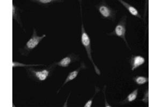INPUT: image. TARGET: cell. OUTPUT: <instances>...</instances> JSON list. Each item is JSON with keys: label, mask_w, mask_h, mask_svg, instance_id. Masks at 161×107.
I'll use <instances>...</instances> for the list:
<instances>
[{"label": "cell", "mask_w": 161, "mask_h": 107, "mask_svg": "<svg viewBox=\"0 0 161 107\" xmlns=\"http://www.w3.org/2000/svg\"><path fill=\"white\" fill-rule=\"evenodd\" d=\"M80 16L82 18V26H81V43L83 45L84 48L86 51L87 55L89 60H90V62L92 63L93 66L95 71L96 74L98 76H101V72L99 68L98 67L95 63L93 61V58L92 56V44H91V40H90V36L89 35L86 30L85 29L84 23L83 22L82 17V1H80Z\"/></svg>", "instance_id": "6da1fadb"}, {"label": "cell", "mask_w": 161, "mask_h": 107, "mask_svg": "<svg viewBox=\"0 0 161 107\" xmlns=\"http://www.w3.org/2000/svg\"><path fill=\"white\" fill-rule=\"evenodd\" d=\"M127 19V17L126 15H125L121 18L120 20L118 22L117 25L115 26L114 31L111 33H108L107 35H108L117 36L122 39L125 42L127 47L130 49V48L129 46L128 42L127 41L126 38Z\"/></svg>", "instance_id": "7a4b0ae2"}, {"label": "cell", "mask_w": 161, "mask_h": 107, "mask_svg": "<svg viewBox=\"0 0 161 107\" xmlns=\"http://www.w3.org/2000/svg\"><path fill=\"white\" fill-rule=\"evenodd\" d=\"M46 37V35H43L42 36H38L37 35L36 29L35 28H33L32 35H31V38L29 39V40L26 42L24 48L22 49L21 54L27 56L30 52L35 49V48L38 45L40 42Z\"/></svg>", "instance_id": "3957f363"}, {"label": "cell", "mask_w": 161, "mask_h": 107, "mask_svg": "<svg viewBox=\"0 0 161 107\" xmlns=\"http://www.w3.org/2000/svg\"><path fill=\"white\" fill-rule=\"evenodd\" d=\"M96 7L103 18L112 21L115 20L117 11L110 7L105 2H101Z\"/></svg>", "instance_id": "277c9868"}, {"label": "cell", "mask_w": 161, "mask_h": 107, "mask_svg": "<svg viewBox=\"0 0 161 107\" xmlns=\"http://www.w3.org/2000/svg\"><path fill=\"white\" fill-rule=\"evenodd\" d=\"M86 66L85 65V64L83 62H82L80 63V67L79 68H77V69L74 70L73 71L70 72L68 74L67 77V78H66V79L64 80V83L62 84V85L61 86V87H60V88L59 89V90L57 92V94L59 93V91H60L61 89L66 85V83H68V82L73 80L74 79L77 77V76L79 75V73L80 72V71H82V70H84V69H86Z\"/></svg>", "instance_id": "5b68a950"}, {"label": "cell", "mask_w": 161, "mask_h": 107, "mask_svg": "<svg viewBox=\"0 0 161 107\" xmlns=\"http://www.w3.org/2000/svg\"><path fill=\"white\" fill-rule=\"evenodd\" d=\"M51 67L48 69H42L40 70H35L32 69H30V71L35 76L39 81H45L50 76L51 73Z\"/></svg>", "instance_id": "8992f818"}, {"label": "cell", "mask_w": 161, "mask_h": 107, "mask_svg": "<svg viewBox=\"0 0 161 107\" xmlns=\"http://www.w3.org/2000/svg\"><path fill=\"white\" fill-rule=\"evenodd\" d=\"M79 58V57L77 55L75 54H71L67 56L64 57V58H62L59 62L56 63V65L59 67H67L70 66V64L73 62H75V61Z\"/></svg>", "instance_id": "52a82bcc"}, {"label": "cell", "mask_w": 161, "mask_h": 107, "mask_svg": "<svg viewBox=\"0 0 161 107\" xmlns=\"http://www.w3.org/2000/svg\"><path fill=\"white\" fill-rule=\"evenodd\" d=\"M146 62V59L144 57L141 56L140 55H133L130 59V69L132 71H134L138 67L142 66Z\"/></svg>", "instance_id": "ba28073f"}, {"label": "cell", "mask_w": 161, "mask_h": 107, "mask_svg": "<svg viewBox=\"0 0 161 107\" xmlns=\"http://www.w3.org/2000/svg\"><path fill=\"white\" fill-rule=\"evenodd\" d=\"M126 9L128 10V12L130 13V14L133 16L136 17L137 18L141 19V16L139 13V11L135 7L130 5V4L127 3L123 0H119L118 1Z\"/></svg>", "instance_id": "9c48e42d"}, {"label": "cell", "mask_w": 161, "mask_h": 107, "mask_svg": "<svg viewBox=\"0 0 161 107\" xmlns=\"http://www.w3.org/2000/svg\"><path fill=\"white\" fill-rule=\"evenodd\" d=\"M138 90H139L138 88L134 89L133 92L130 93V94H129L127 96L126 98L124 100H123L122 102H121V103L123 104H126L135 101L137 98Z\"/></svg>", "instance_id": "30bf717a"}, {"label": "cell", "mask_w": 161, "mask_h": 107, "mask_svg": "<svg viewBox=\"0 0 161 107\" xmlns=\"http://www.w3.org/2000/svg\"><path fill=\"white\" fill-rule=\"evenodd\" d=\"M134 82H135L138 85H143L149 82L148 78L146 77L137 76L133 78Z\"/></svg>", "instance_id": "8fae6325"}, {"label": "cell", "mask_w": 161, "mask_h": 107, "mask_svg": "<svg viewBox=\"0 0 161 107\" xmlns=\"http://www.w3.org/2000/svg\"><path fill=\"white\" fill-rule=\"evenodd\" d=\"M13 17L14 19L16 20V22L22 26L20 16L19 14V11L17 10V8L16 7H15L14 4H13Z\"/></svg>", "instance_id": "7c38bea8"}, {"label": "cell", "mask_w": 161, "mask_h": 107, "mask_svg": "<svg viewBox=\"0 0 161 107\" xmlns=\"http://www.w3.org/2000/svg\"><path fill=\"white\" fill-rule=\"evenodd\" d=\"M42 64H26L22 63L20 62H13V67H37V66H42Z\"/></svg>", "instance_id": "4fadbf2b"}, {"label": "cell", "mask_w": 161, "mask_h": 107, "mask_svg": "<svg viewBox=\"0 0 161 107\" xmlns=\"http://www.w3.org/2000/svg\"><path fill=\"white\" fill-rule=\"evenodd\" d=\"M100 89L98 87L95 86V93L93 94V96L92 97V98L90 99V100H88V101L86 102V104H84V107H91L93 104V99L95 98L96 95L99 92Z\"/></svg>", "instance_id": "5bb4252c"}, {"label": "cell", "mask_w": 161, "mask_h": 107, "mask_svg": "<svg viewBox=\"0 0 161 107\" xmlns=\"http://www.w3.org/2000/svg\"><path fill=\"white\" fill-rule=\"evenodd\" d=\"M33 1L36 2L39 4H44V5L53 3L56 2H60L59 1H56V0H38V1Z\"/></svg>", "instance_id": "9a60e30c"}, {"label": "cell", "mask_w": 161, "mask_h": 107, "mask_svg": "<svg viewBox=\"0 0 161 107\" xmlns=\"http://www.w3.org/2000/svg\"><path fill=\"white\" fill-rule=\"evenodd\" d=\"M142 101L145 104H148L149 102V89L147 88L146 92H145V95L143 96Z\"/></svg>", "instance_id": "2e32d148"}, {"label": "cell", "mask_w": 161, "mask_h": 107, "mask_svg": "<svg viewBox=\"0 0 161 107\" xmlns=\"http://www.w3.org/2000/svg\"><path fill=\"white\" fill-rule=\"evenodd\" d=\"M106 85H104L103 89V94L104 95L105 98V107H111L112 106L110 105V104H108V102L107 101L106 98Z\"/></svg>", "instance_id": "e0dca14e"}]
</instances>
